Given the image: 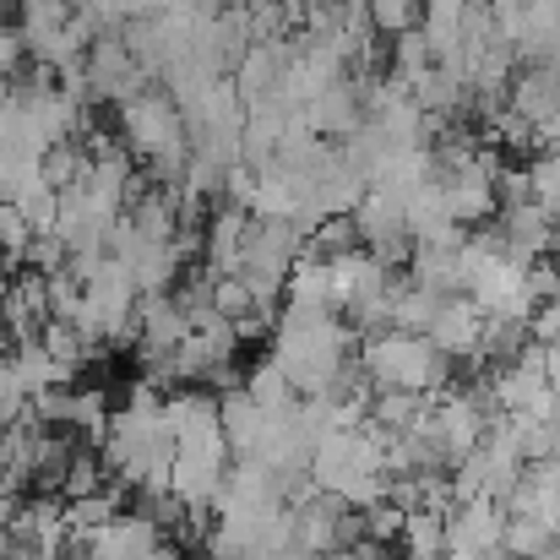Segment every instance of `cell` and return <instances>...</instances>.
<instances>
[{
	"mask_svg": "<svg viewBox=\"0 0 560 560\" xmlns=\"http://www.w3.org/2000/svg\"><path fill=\"white\" fill-rule=\"evenodd\" d=\"M452 354L435 349L430 332H402V327H381L360 338V371L371 375V386H402V392H446L452 386Z\"/></svg>",
	"mask_w": 560,
	"mask_h": 560,
	"instance_id": "1",
	"label": "cell"
},
{
	"mask_svg": "<svg viewBox=\"0 0 560 560\" xmlns=\"http://www.w3.org/2000/svg\"><path fill=\"white\" fill-rule=\"evenodd\" d=\"M115 137L126 142L131 159L153 164V159H170V153H190V137H186V115H180V98L153 82L142 88L137 98L115 104Z\"/></svg>",
	"mask_w": 560,
	"mask_h": 560,
	"instance_id": "2",
	"label": "cell"
},
{
	"mask_svg": "<svg viewBox=\"0 0 560 560\" xmlns=\"http://www.w3.org/2000/svg\"><path fill=\"white\" fill-rule=\"evenodd\" d=\"M229 435L223 424H207L196 435H180L175 441V495L186 506H212V495L223 490L229 479Z\"/></svg>",
	"mask_w": 560,
	"mask_h": 560,
	"instance_id": "3",
	"label": "cell"
},
{
	"mask_svg": "<svg viewBox=\"0 0 560 560\" xmlns=\"http://www.w3.org/2000/svg\"><path fill=\"white\" fill-rule=\"evenodd\" d=\"M82 71H88V98H93V104H126V98H137L142 88H153V71L126 49L120 27L93 38Z\"/></svg>",
	"mask_w": 560,
	"mask_h": 560,
	"instance_id": "4",
	"label": "cell"
},
{
	"mask_svg": "<svg viewBox=\"0 0 560 560\" xmlns=\"http://www.w3.org/2000/svg\"><path fill=\"white\" fill-rule=\"evenodd\" d=\"M495 175H501V159L495 153H479L474 164L463 170H441V196H446V212L463 223V229H479L501 212V190H495Z\"/></svg>",
	"mask_w": 560,
	"mask_h": 560,
	"instance_id": "5",
	"label": "cell"
},
{
	"mask_svg": "<svg viewBox=\"0 0 560 560\" xmlns=\"http://www.w3.org/2000/svg\"><path fill=\"white\" fill-rule=\"evenodd\" d=\"M495 234H501V250H506L517 267H534V261L550 256V245H556V218H550L545 201H506Z\"/></svg>",
	"mask_w": 560,
	"mask_h": 560,
	"instance_id": "6",
	"label": "cell"
},
{
	"mask_svg": "<svg viewBox=\"0 0 560 560\" xmlns=\"http://www.w3.org/2000/svg\"><path fill=\"white\" fill-rule=\"evenodd\" d=\"M506 506L495 495H474V501H457L452 523H446V556L452 550H501L506 539Z\"/></svg>",
	"mask_w": 560,
	"mask_h": 560,
	"instance_id": "7",
	"label": "cell"
},
{
	"mask_svg": "<svg viewBox=\"0 0 560 560\" xmlns=\"http://www.w3.org/2000/svg\"><path fill=\"white\" fill-rule=\"evenodd\" d=\"M305 120H311V131L327 137V142L354 137V131L365 126V93H360V77H343V82H332L327 93H316V98L305 104Z\"/></svg>",
	"mask_w": 560,
	"mask_h": 560,
	"instance_id": "8",
	"label": "cell"
},
{
	"mask_svg": "<svg viewBox=\"0 0 560 560\" xmlns=\"http://www.w3.org/2000/svg\"><path fill=\"white\" fill-rule=\"evenodd\" d=\"M250 223H256V212L240 207V201L212 207V218H207V240H201V261H207L218 278H223V272H240V256H245Z\"/></svg>",
	"mask_w": 560,
	"mask_h": 560,
	"instance_id": "9",
	"label": "cell"
},
{
	"mask_svg": "<svg viewBox=\"0 0 560 560\" xmlns=\"http://www.w3.org/2000/svg\"><path fill=\"white\" fill-rule=\"evenodd\" d=\"M430 338H435V349H446L452 360H468V365H479V343H485V311H479L468 294H452V300L441 305V316H435Z\"/></svg>",
	"mask_w": 560,
	"mask_h": 560,
	"instance_id": "10",
	"label": "cell"
},
{
	"mask_svg": "<svg viewBox=\"0 0 560 560\" xmlns=\"http://www.w3.org/2000/svg\"><path fill=\"white\" fill-rule=\"evenodd\" d=\"M223 435H229V452L234 457H250L261 446V435H267V408L245 386L223 392Z\"/></svg>",
	"mask_w": 560,
	"mask_h": 560,
	"instance_id": "11",
	"label": "cell"
},
{
	"mask_svg": "<svg viewBox=\"0 0 560 560\" xmlns=\"http://www.w3.org/2000/svg\"><path fill=\"white\" fill-rule=\"evenodd\" d=\"M430 413V392H402V386H375L371 397V424L386 435H408L419 430Z\"/></svg>",
	"mask_w": 560,
	"mask_h": 560,
	"instance_id": "12",
	"label": "cell"
},
{
	"mask_svg": "<svg viewBox=\"0 0 560 560\" xmlns=\"http://www.w3.org/2000/svg\"><path fill=\"white\" fill-rule=\"evenodd\" d=\"M207 424H223V397H218V392L190 386V392H170V397H164V430H170L175 441L207 430Z\"/></svg>",
	"mask_w": 560,
	"mask_h": 560,
	"instance_id": "13",
	"label": "cell"
},
{
	"mask_svg": "<svg viewBox=\"0 0 560 560\" xmlns=\"http://www.w3.org/2000/svg\"><path fill=\"white\" fill-rule=\"evenodd\" d=\"M446 523L452 512H435V506H408L402 517V556L408 560H446Z\"/></svg>",
	"mask_w": 560,
	"mask_h": 560,
	"instance_id": "14",
	"label": "cell"
},
{
	"mask_svg": "<svg viewBox=\"0 0 560 560\" xmlns=\"http://www.w3.org/2000/svg\"><path fill=\"white\" fill-rule=\"evenodd\" d=\"M506 517H512V512H506ZM501 545H506L512 560H560V528L539 523V517H512Z\"/></svg>",
	"mask_w": 560,
	"mask_h": 560,
	"instance_id": "15",
	"label": "cell"
},
{
	"mask_svg": "<svg viewBox=\"0 0 560 560\" xmlns=\"http://www.w3.org/2000/svg\"><path fill=\"white\" fill-rule=\"evenodd\" d=\"M245 392L267 408V419H272V413H294V408H300V392H294V381L283 375V365H278V360L250 365V371H245Z\"/></svg>",
	"mask_w": 560,
	"mask_h": 560,
	"instance_id": "16",
	"label": "cell"
},
{
	"mask_svg": "<svg viewBox=\"0 0 560 560\" xmlns=\"http://www.w3.org/2000/svg\"><path fill=\"white\" fill-rule=\"evenodd\" d=\"M430 66H435V49H430L424 27H408V33H397V38H392V77L419 82Z\"/></svg>",
	"mask_w": 560,
	"mask_h": 560,
	"instance_id": "17",
	"label": "cell"
},
{
	"mask_svg": "<svg viewBox=\"0 0 560 560\" xmlns=\"http://www.w3.org/2000/svg\"><path fill=\"white\" fill-rule=\"evenodd\" d=\"M109 485V468H104V457H98V446H77V457H71V468H66V485H60V495L66 501H77V495H93V490H104Z\"/></svg>",
	"mask_w": 560,
	"mask_h": 560,
	"instance_id": "18",
	"label": "cell"
},
{
	"mask_svg": "<svg viewBox=\"0 0 560 560\" xmlns=\"http://www.w3.org/2000/svg\"><path fill=\"white\" fill-rule=\"evenodd\" d=\"M365 11H371V27L381 33V38H397V33L419 27V11H424V0H371Z\"/></svg>",
	"mask_w": 560,
	"mask_h": 560,
	"instance_id": "19",
	"label": "cell"
},
{
	"mask_svg": "<svg viewBox=\"0 0 560 560\" xmlns=\"http://www.w3.org/2000/svg\"><path fill=\"white\" fill-rule=\"evenodd\" d=\"M16 207L27 212V223H33V234H55V229H60V190H55V186L27 190V196H22Z\"/></svg>",
	"mask_w": 560,
	"mask_h": 560,
	"instance_id": "20",
	"label": "cell"
},
{
	"mask_svg": "<svg viewBox=\"0 0 560 560\" xmlns=\"http://www.w3.org/2000/svg\"><path fill=\"white\" fill-rule=\"evenodd\" d=\"M66 261H71V245L60 234H33V245H27V267L33 272L55 278V272H66Z\"/></svg>",
	"mask_w": 560,
	"mask_h": 560,
	"instance_id": "21",
	"label": "cell"
},
{
	"mask_svg": "<svg viewBox=\"0 0 560 560\" xmlns=\"http://www.w3.org/2000/svg\"><path fill=\"white\" fill-rule=\"evenodd\" d=\"M402 517H408V506H397L392 495L375 501V506H365V539H381V545L402 539Z\"/></svg>",
	"mask_w": 560,
	"mask_h": 560,
	"instance_id": "22",
	"label": "cell"
},
{
	"mask_svg": "<svg viewBox=\"0 0 560 560\" xmlns=\"http://www.w3.org/2000/svg\"><path fill=\"white\" fill-rule=\"evenodd\" d=\"M27 413V386H22V375L11 360H0V430L5 424H16Z\"/></svg>",
	"mask_w": 560,
	"mask_h": 560,
	"instance_id": "23",
	"label": "cell"
},
{
	"mask_svg": "<svg viewBox=\"0 0 560 560\" xmlns=\"http://www.w3.org/2000/svg\"><path fill=\"white\" fill-rule=\"evenodd\" d=\"M534 343H560V300H539V311L528 316Z\"/></svg>",
	"mask_w": 560,
	"mask_h": 560,
	"instance_id": "24",
	"label": "cell"
},
{
	"mask_svg": "<svg viewBox=\"0 0 560 560\" xmlns=\"http://www.w3.org/2000/svg\"><path fill=\"white\" fill-rule=\"evenodd\" d=\"M446 560H512V556H506V545H501V550H452Z\"/></svg>",
	"mask_w": 560,
	"mask_h": 560,
	"instance_id": "25",
	"label": "cell"
},
{
	"mask_svg": "<svg viewBox=\"0 0 560 560\" xmlns=\"http://www.w3.org/2000/svg\"><path fill=\"white\" fill-rule=\"evenodd\" d=\"M159 560H190V556H186V545H170V539H164V550H159Z\"/></svg>",
	"mask_w": 560,
	"mask_h": 560,
	"instance_id": "26",
	"label": "cell"
},
{
	"mask_svg": "<svg viewBox=\"0 0 560 560\" xmlns=\"http://www.w3.org/2000/svg\"><path fill=\"white\" fill-rule=\"evenodd\" d=\"M55 560H93V556H82V550H66V556H55Z\"/></svg>",
	"mask_w": 560,
	"mask_h": 560,
	"instance_id": "27",
	"label": "cell"
}]
</instances>
